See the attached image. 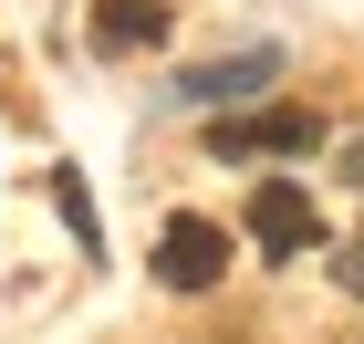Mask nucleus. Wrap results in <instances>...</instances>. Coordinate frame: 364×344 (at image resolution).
Returning a JSON list of instances; mask_svg holds the SVG:
<instances>
[{
  "instance_id": "nucleus-7",
  "label": "nucleus",
  "mask_w": 364,
  "mask_h": 344,
  "mask_svg": "<svg viewBox=\"0 0 364 344\" xmlns=\"http://www.w3.org/2000/svg\"><path fill=\"white\" fill-rule=\"evenodd\" d=\"M343 177H354V188H364V136H354V146H343Z\"/></svg>"
},
{
  "instance_id": "nucleus-1",
  "label": "nucleus",
  "mask_w": 364,
  "mask_h": 344,
  "mask_svg": "<svg viewBox=\"0 0 364 344\" xmlns=\"http://www.w3.org/2000/svg\"><path fill=\"white\" fill-rule=\"evenodd\" d=\"M219 271H229V229L198 219V209H177V219L156 229V282L167 292H219Z\"/></svg>"
},
{
  "instance_id": "nucleus-5",
  "label": "nucleus",
  "mask_w": 364,
  "mask_h": 344,
  "mask_svg": "<svg viewBox=\"0 0 364 344\" xmlns=\"http://www.w3.org/2000/svg\"><path fill=\"white\" fill-rule=\"evenodd\" d=\"M271 73H281V53H229V63H198L177 94H188V105H229V94H260Z\"/></svg>"
},
{
  "instance_id": "nucleus-3",
  "label": "nucleus",
  "mask_w": 364,
  "mask_h": 344,
  "mask_svg": "<svg viewBox=\"0 0 364 344\" xmlns=\"http://www.w3.org/2000/svg\"><path fill=\"white\" fill-rule=\"evenodd\" d=\"M250 240L281 251V261H291V251H323V209H312L291 177H260V188H250Z\"/></svg>"
},
{
  "instance_id": "nucleus-6",
  "label": "nucleus",
  "mask_w": 364,
  "mask_h": 344,
  "mask_svg": "<svg viewBox=\"0 0 364 344\" xmlns=\"http://www.w3.org/2000/svg\"><path fill=\"white\" fill-rule=\"evenodd\" d=\"M333 282H343V292L364 303V240H333Z\"/></svg>"
},
{
  "instance_id": "nucleus-2",
  "label": "nucleus",
  "mask_w": 364,
  "mask_h": 344,
  "mask_svg": "<svg viewBox=\"0 0 364 344\" xmlns=\"http://www.w3.org/2000/svg\"><path fill=\"white\" fill-rule=\"evenodd\" d=\"M208 146H219V157H312V146H323V115H302V105L229 115V125H208Z\"/></svg>"
},
{
  "instance_id": "nucleus-4",
  "label": "nucleus",
  "mask_w": 364,
  "mask_h": 344,
  "mask_svg": "<svg viewBox=\"0 0 364 344\" xmlns=\"http://www.w3.org/2000/svg\"><path fill=\"white\" fill-rule=\"evenodd\" d=\"M167 0H94V42H105V53H156V42H167Z\"/></svg>"
}]
</instances>
